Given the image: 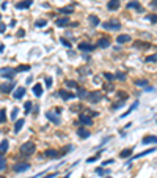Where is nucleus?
Wrapping results in <instances>:
<instances>
[{
  "mask_svg": "<svg viewBox=\"0 0 157 178\" xmlns=\"http://www.w3.org/2000/svg\"><path fill=\"white\" fill-rule=\"evenodd\" d=\"M5 159V156H3V153H0V161H3Z\"/></svg>",
  "mask_w": 157,
  "mask_h": 178,
  "instance_id": "54",
  "label": "nucleus"
},
{
  "mask_svg": "<svg viewBox=\"0 0 157 178\" xmlns=\"http://www.w3.org/2000/svg\"><path fill=\"white\" fill-rule=\"evenodd\" d=\"M107 8H108V10H118V8H119L118 0H110V2L107 3Z\"/></svg>",
  "mask_w": 157,
  "mask_h": 178,
  "instance_id": "23",
  "label": "nucleus"
},
{
  "mask_svg": "<svg viewBox=\"0 0 157 178\" xmlns=\"http://www.w3.org/2000/svg\"><path fill=\"white\" fill-rule=\"evenodd\" d=\"M126 8H135V10H138V11H143L140 2H129V3L126 5Z\"/></svg>",
  "mask_w": 157,
  "mask_h": 178,
  "instance_id": "22",
  "label": "nucleus"
},
{
  "mask_svg": "<svg viewBox=\"0 0 157 178\" xmlns=\"http://www.w3.org/2000/svg\"><path fill=\"white\" fill-rule=\"evenodd\" d=\"M6 150H8V140H2L0 142V153H6Z\"/></svg>",
  "mask_w": 157,
  "mask_h": 178,
  "instance_id": "27",
  "label": "nucleus"
},
{
  "mask_svg": "<svg viewBox=\"0 0 157 178\" xmlns=\"http://www.w3.org/2000/svg\"><path fill=\"white\" fill-rule=\"evenodd\" d=\"M79 49L83 52H91V51H94V46L87 43V41H82V43H79Z\"/></svg>",
  "mask_w": 157,
  "mask_h": 178,
  "instance_id": "7",
  "label": "nucleus"
},
{
  "mask_svg": "<svg viewBox=\"0 0 157 178\" xmlns=\"http://www.w3.org/2000/svg\"><path fill=\"white\" fill-rule=\"evenodd\" d=\"M143 144H146V145H149V144L155 145V144H157V136H146V137L143 139Z\"/></svg>",
  "mask_w": 157,
  "mask_h": 178,
  "instance_id": "15",
  "label": "nucleus"
},
{
  "mask_svg": "<svg viewBox=\"0 0 157 178\" xmlns=\"http://www.w3.org/2000/svg\"><path fill=\"white\" fill-rule=\"evenodd\" d=\"M77 134H79V137H82V139H88V137H90V131L85 129V128H79V129H77Z\"/></svg>",
  "mask_w": 157,
  "mask_h": 178,
  "instance_id": "17",
  "label": "nucleus"
},
{
  "mask_svg": "<svg viewBox=\"0 0 157 178\" xmlns=\"http://www.w3.org/2000/svg\"><path fill=\"white\" fill-rule=\"evenodd\" d=\"M5 29H6V25L0 22V33H3V32H5Z\"/></svg>",
  "mask_w": 157,
  "mask_h": 178,
  "instance_id": "48",
  "label": "nucleus"
},
{
  "mask_svg": "<svg viewBox=\"0 0 157 178\" xmlns=\"http://www.w3.org/2000/svg\"><path fill=\"white\" fill-rule=\"evenodd\" d=\"M88 21H90V24H91V27H97L99 25V17L97 16H94V14H91V16H88Z\"/></svg>",
  "mask_w": 157,
  "mask_h": 178,
  "instance_id": "21",
  "label": "nucleus"
},
{
  "mask_svg": "<svg viewBox=\"0 0 157 178\" xmlns=\"http://www.w3.org/2000/svg\"><path fill=\"white\" fill-rule=\"evenodd\" d=\"M99 158H101V153H97L96 156H91V158H88V162H94V161H97Z\"/></svg>",
  "mask_w": 157,
  "mask_h": 178,
  "instance_id": "39",
  "label": "nucleus"
},
{
  "mask_svg": "<svg viewBox=\"0 0 157 178\" xmlns=\"http://www.w3.org/2000/svg\"><path fill=\"white\" fill-rule=\"evenodd\" d=\"M5 114H6V112H5V109H0V125H2V123H5V121H6V117H5Z\"/></svg>",
  "mask_w": 157,
  "mask_h": 178,
  "instance_id": "35",
  "label": "nucleus"
},
{
  "mask_svg": "<svg viewBox=\"0 0 157 178\" xmlns=\"http://www.w3.org/2000/svg\"><path fill=\"white\" fill-rule=\"evenodd\" d=\"M87 95H88V93H87L85 88H77V96H79V98L83 99V98H87Z\"/></svg>",
  "mask_w": 157,
  "mask_h": 178,
  "instance_id": "31",
  "label": "nucleus"
},
{
  "mask_svg": "<svg viewBox=\"0 0 157 178\" xmlns=\"http://www.w3.org/2000/svg\"><path fill=\"white\" fill-rule=\"evenodd\" d=\"M32 5V0H22V2L16 3V8L17 10H24V8H28Z\"/></svg>",
  "mask_w": 157,
  "mask_h": 178,
  "instance_id": "16",
  "label": "nucleus"
},
{
  "mask_svg": "<svg viewBox=\"0 0 157 178\" xmlns=\"http://www.w3.org/2000/svg\"><path fill=\"white\" fill-rule=\"evenodd\" d=\"M57 176V172H53V173H50V175H46L44 178H55Z\"/></svg>",
  "mask_w": 157,
  "mask_h": 178,
  "instance_id": "49",
  "label": "nucleus"
},
{
  "mask_svg": "<svg viewBox=\"0 0 157 178\" xmlns=\"http://www.w3.org/2000/svg\"><path fill=\"white\" fill-rule=\"evenodd\" d=\"M46 87H47V88L52 87V79L50 77H46Z\"/></svg>",
  "mask_w": 157,
  "mask_h": 178,
  "instance_id": "43",
  "label": "nucleus"
},
{
  "mask_svg": "<svg viewBox=\"0 0 157 178\" xmlns=\"http://www.w3.org/2000/svg\"><path fill=\"white\" fill-rule=\"evenodd\" d=\"M64 178H69V176H64Z\"/></svg>",
  "mask_w": 157,
  "mask_h": 178,
  "instance_id": "56",
  "label": "nucleus"
},
{
  "mask_svg": "<svg viewBox=\"0 0 157 178\" xmlns=\"http://www.w3.org/2000/svg\"><path fill=\"white\" fill-rule=\"evenodd\" d=\"M129 41H131V36H129V35H119L116 38L118 44H124V43H129Z\"/></svg>",
  "mask_w": 157,
  "mask_h": 178,
  "instance_id": "19",
  "label": "nucleus"
},
{
  "mask_svg": "<svg viewBox=\"0 0 157 178\" xmlns=\"http://www.w3.org/2000/svg\"><path fill=\"white\" fill-rule=\"evenodd\" d=\"M131 153H132V148H127V150H123V151L119 153V156L121 158H131Z\"/></svg>",
  "mask_w": 157,
  "mask_h": 178,
  "instance_id": "32",
  "label": "nucleus"
},
{
  "mask_svg": "<svg viewBox=\"0 0 157 178\" xmlns=\"http://www.w3.org/2000/svg\"><path fill=\"white\" fill-rule=\"evenodd\" d=\"M79 120H80L82 125H87V126H91V125H93V120H91V117H88V115H85V114L79 115Z\"/></svg>",
  "mask_w": 157,
  "mask_h": 178,
  "instance_id": "8",
  "label": "nucleus"
},
{
  "mask_svg": "<svg viewBox=\"0 0 157 178\" xmlns=\"http://www.w3.org/2000/svg\"><path fill=\"white\" fill-rule=\"evenodd\" d=\"M47 158H52V159H57V158H60L61 156V153H58L57 150H46V153H44Z\"/></svg>",
  "mask_w": 157,
  "mask_h": 178,
  "instance_id": "11",
  "label": "nucleus"
},
{
  "mask_svg": "<svg viewBox=\"0 0 157 178\" xmlns=\"http://www.w3.org/2000/svg\"><path fill=\"white\" fill-rule=\"evenodd\" d=\"M72 11H74V8H72V6H64V8H61V10H60L61 14H71Z\"/></svg>",
  "mask_w": 157,
  "mask_h": 178,
  "instance_id": "33",
  "label": "nucleus"
},
{
  "mask_svg": "<svg viewBox=\"0 0 157 178\" xmlns=\"http://www.w3.org/2000/svg\"><path fill=\"white\" fill-rule=\"evenodd\" d=\"M102 27L105 30H119L121 29V24H119V21H116V19H112V21H105L102 24Z\"/></svg>",
  "mask_w": 157,
  "mask_h": 178,
  "instance_id": "1",
  "label": "nucleus"
},
{
  "mask_svg": "<svg viewBox=\"0 0 157 178\" xmlns=\"http://www.w3.org/2000/svg\"><path fill=\"white\" fill-rule=\"evenodd\" d=\"M30 169V164L28 162H17L16 165H13V170L14 172H25Z\"/></svg>",
  "mask_w": 157,
  "mask_h": 178,
  "instance_id": "6",
  "label": "nucleus"
},
{
  "mask_svg": "<svg viewBox=\"0 0 157 178\" xmlns=\"http://www.w3.org/2000/svg\"><path fill=\"white\" fill-rule=\"evenodd\" d=\"M87 99L91 102V104H96V102H101V99H102V95H101V91L94 90V91H90L87 95Z\"/></svg>",
  "mask_w": 157,
  "mask_h": 178,
  "instance_id": "3",
  "label": "nucleus"
},
{
  "mask_svg": "<svg viewBox=\"0 0 157 178\" xmlns=\"http://www.w3.org/2000/svg\"><path fill=\"white\" fill-rule=\"evenodd\" d=\"M151 6H152V8H157V0H152V2H151Z\"/></svg>",
  "mask_w": 157,
  "mask_h": 178,
  "instance_id": "51",
  "label": "nucleus"
},
{
  "mask_svg": "<svg viewBox=\"0 0 157 178\" xmlns=\"http://www.w3.org/2000/svg\"><path fill=\"white\" fill-rule=\"evenodd\" d=\"M5 167H6V161L3 159V161H0V170H3Z\"/></svg>",
  "mask_w": 157,
  "mask_h": 178,
  "instance_id": "47",
  "label": "nucleus"
},
{
  "mask_svg": "<svg viewBox=\"0 0 157 178\" xmlns=\"http://www.w3.org/2000/svg\"><path fill=\"white\" fill-rule=\"evenodd\" d=\"M152 90H154L152 87H146V88H145V91H152Z\"/></svg>",
  "mask_w": 157,
  "mask_h": 178,
  "instance_id": "53",
  "label": "nucleus"
},
{
  "mask_svg": "<svg viewBox=\"0 0 157 178\" xmlns=\"http://www.w3.org/2000/svg\"><path fill=\"white\" fill-rule=\"evenodd\" d=\"M115 162V159H107V161L102 162V165H108V164H113Z\"/></svg>",
  "mask_w": 157,
  "mask_h": 178,
  "instance_id": "46",
  "label": "nucleus"
},
{
  "mask_svg": "<svg viewBox=\"0 0 157 178\" xmlns=\"http://www.w3.org/2000/svg\"><path fill=\"white\" fill-rule=\"evenodd\" d=\"M17 112H19V110H17V107H14L13 112H11V120H14V121L17 120Z\"/></svg>",
  "mask_w": 157,
  "mask_h": 178,
  "instance_id": "38",
  "label": "nucleus"
},
{
  "mask_svg": "<svg viewBox=\"0 0 157 178\" xmlns=\"http://www.w3.org/2000/svg\"><path fill=\"white\" fill-rule=\"evenodd\" d=\"M124 104H126V99H119L116 104H113V106H112V110H118L119 107H123Z\"/></svg>",
  "mask_w": 157,
  "mask_h": 178,
  "instance_id": "29",
  "label": "nucleus"
},
{
  "mask_svg": "<svg viewBox=\"0 0 157 178\" xmlns=\"http://www.w3.org/2000/svg\"><path fill=\"white\" fill-rule=\"evenodd\" d=\"M33 93H35V96H41L42 95V85H41V84H35V85H33Z\"/></svg>",
  "mask_w": 157,
  "mask_h": 178,
  "instance_id": "20",
  "label": "nucleus"
},
{
  "mask_svg": "<svg viewBox=\"0 0 157 178\" xmlns=\"http://www.w3.org/2000/svg\"><path fill=\"white\" fill-rule=\"evenodd\" d=\"M35 144L33 142H25L22 147H21V153L22 155H27V156H30V155H33L35 153Z\"/></svg>",
  "mask_w": 157,
  "mask_h": 178,
  "instance_id": "2",
  "label": "nucleus"
},
{
  "mask_svg": "<svg viewBox=\"0 0 157 178\" xmlns=\"http://www.w3.org/2000/svg\"><path fill=\"white\" fill-rule=\"evenodd\" d=\"M79 73H82V74H90L91 71H90V68H80Z\"/></svg>",
  "mask_w": 157,
  "mask_h": 178,
  "instance_id": "44",
  "label": "nucleus"
},
{
  "mask_svg": "<svg viewBox=\"0 0 157 178\" xmlns=\"http://www.w3.org/2000/svg\"><path fill=\"white\" fill-rule=\"evenodd\" d=\"M61 44H63V46H66V48H71V43H69L68 40H63V38H61Z\"/></svg>",
  "mask_w": 157,
  "mask_h": 178,
  "instance_id": "45",
  "label": "nucleus"
},
{
  "mask_svg": "<svg viewBox=\"0 0 157 178\" xmlns=\"http://www.w3.org/2000/svg\"><path fill=\"white\" fill-rule=\"evenodd\" d=\"M104 77H105L107 80H113V79H115V76H113V74H110V73H104Z\"/></svg>",
  "mask_w": 157,
  "mask_h": 178,
  "instance_id": "41",
  "label": "nucleus"
},
{
  "mask_svg": "<svg viewBox=\"0 0 157 178\" xmlns=\"http://www.w3.org/2000/svg\"><path fill=\"white\" fill-rule=\"evenodd\" d=\"M58 95H60L63 99H72V98H76V93H71V91H68V90H60Z\"/></svg>",
  "mask_w": 157,
  "mask_h": 178,
  "instance_id": "10",
  "label": "nucleus"
},
{
  "mask_svg": "<svg viewBox=\"0 0 157 178\" xmlns=\"http://www.w3.org/2000/svg\"><path fill=\"white\" fill-rule=\"evenodd\" d=\"M24 33H25L24 30H19V32H17V36H24Z\"/></svg>",
  "mask_w": 157,
  "mask_h": 178,
  "instance_id": "52",
  "label": "nucleus"
},
{
  "mask_svg": "<svg viewBox=\"0 0 157 178\" xmlns=\"http://www.w3.org/2000/svg\"><path fill=\"white\" fill-rule=\"evenodd\" d=\"M46 117H47V118L52 121V123H55V125H60V121H61L60 117H58L57 114H53V112H50V110L47 112V114H46Z\"/></svg>",
  "mask_w": 157,
  "mask_h": 178,
  "instance_id": "9",
  "label": "nucleus"
},
{
  "mask_svg": "<svg viewBox=\"0 0 157 178\" xmlns=\"http://www.w3.org/2000/svg\"><path fill=\"white\" fill-rule=\"evenodd\" d=\"M32 109H33V102H32V101H27L25 104H24V110H25V115H28Z\"/></svg>",
  "mask_w": 157,
  "mask_h": 178,
  "instance_id": "24",
  "label": "nucleus"
},
{
  "mask_svg": "<svg viewBox=\"0 0 157 178\" xmlns=\"http://www.w3.org/2000/svg\"><path fill=\"white\" fill-rule=\"evenodd\" d=\"M155 151V148H151V150H146V151H143V153H138L137 156H134L132 159H138V158H141V156H146V155H149V153H154Z\"/></svg>",
  "mask_w": 157,
  "mask_h": 178,
  "instance_id": "28",
  "label": "nucleus"
},
{
  "mask_svg": "<svg viewBox=\"0 0 157 178\" xmlns=\"http://www.w3.org/2000/svg\"><path fill=\"white\" fill-rule=\"evenodd\" d=\"M64 85L66 87H69V88H79V85H77V82L76 80H64Z\"/></svg>",
  "mask_w": 157,
  "mask_h": 178,
  "instance_id": "26",
  "label": "nucleus"
},
{
  "mask_svg": "<svg viewBox=\"0 0 157 178\" xmlns=\"http://www.w3.org/2000/svg\"><path fill=\"white\" fill-rule=\"evenodd\" d=\"M135 85L137 87H146L148 85V79H137L135 80Z\"/></svg>",
  "mask_w": 157,
  "mask_h": 178,
  "instance_id": "30",
  "label": "nucleus"
},
{
  "mask_svg": "<svg viewBox=\"0 0 157 178\" xmlns=\"http://www.w3.org/2000/svg\"><path fill=\"white\" fill-rule=\"evenodd\" d=\"M69 24H71V22H69L68 17H60V19L55 21V25H57V27H66V25H69Z\"/></svg>",
  "mask_w": 157,
  "mask_h": 178,
  "instance_id": "12",
  "label": "nucleus"
},
{
  "mask_svg": "<svg viewBox=\"0 0 157 178\" xmlns=\"http://www.w3.org/2000/svg\"><path fill=\"white\" fill-rule=\"evenodd\" d=\"M96 173H99V175H108V173H110V170H104V169L97 167V169H96Z\"/></svg>",
  "mask_w": 157,
  "mask_h": 178,
  "instance_id": "37",
  "label": "nucleus"
},
{
  "mask_svg": "<svg viewBox=\"0 0 157 178\" xmlns=\"http://www.w3.org/2000/svg\"><path fill=\"white\" fill-rule=\"evenodd\" d=\"M16 88V82L10 80V82H5V84H0V91L2 93H10Z\"/></svg>",
  "mask_w": 157,
  "mask_h": 178,
  "instance_id": "5",
  "label": "nucleus"
},
{
  "mask_svg": "<svg viewBox=\"0 0 157 178\" xmlns=\"http://www.w3.org/2000/svg\"><path fill=\"white\" fill-rule=\"evenodd\" d=\"M148 19H149V21H152V22H157V16H149Z\"/></svg>",
  "mask_w": 157,
  "mask_h": 178,
  "instance_id": "50",
  "label": "nucleus"
},
{
  "mask_svg": "<svg viewBox=\"0 0 157 178\" xmlns=\"http://www.w3.org/2000/svg\"><path fill=\"white\" fill-rule=\"evenodd\" d=\"M137 106H138V101H135V102H134V104H132L131 107H129V110H126V112H124V114L121 115V118H124V117H127V115H129V114H131V112H132V110H135V109H137Z\"/></svg>",
  "mask_w": 157,
  "mask_h": 178,
  "instance_id": "25",
  "label": "nucleus"
},
{
  "mask_svg": "<svg viewBox=\"0 0 157 178\" xmlns=\"http://www.w3.org/2000/svg\"><path fill=\"white\" fill-rule=\"evenodd\" d=\"M3 51V46H0V52H2Z\"/></svg>",
  "mask_w": 157,
  "mask_h": 178,
  "instance_id": "55",
  "label": "nucleus"
},
{
  "mask_svg": "<svg viewBox=\"0 0 157 178\" xmlns=\"http://www.w3.org/2000/svg\"><path fill=\"white\" fill-rule=\"evenodd\" d=\"M116 77H118L119 80H124V79H126V74H124V73H121V71H119V73H116Z\"/></svg>",
  "mask_w": 157,
  "mask_h": 178,
  "instance_id": "42",
  "label": "nucleus"
},
{
  "mask_svg": "<svg viewBox=\"0 0 157 178\" xmlns=\"http://www.w3.org/2000/svg\"><path fill=\"white\" fill-rule=\"evenodd\" d=\"M46 24H47V21H46V19H38V21L35 22V25H36V27H44Z\"/></svg>",
  "mask_w": 157,
  "mask_h": 178,
  "instance_id": "36",
  "label": "nucleus"
},
{
  "mask_svg": "<svg viewBox=\"0 0 157 178\" xmlns=\"http://www.w3.org/2000/svg\"><path fill=\"white\" fill-rule=\"evenodd\" d=\"M24 123H25V120L24 118H19V120H16V123H14V133L17 134L19 131L24 128Z\"/></svg>",
  "mask_w": 157,
  "mask_h": 178,
  "instance_id": "13",
  "label": "nucleus"
},
{
  "mask_svg": "<svg viewBox=\"0 0 157 178\" xmlns=\"http://www.w3.org/2000/svg\"><path fill=\"white\" fill-rule=\"evenodd\" d=\"M28 69H30L28 65H21V66H17L14 71H16V73H22V71H28Z\"/></svg>",
  "mask_w": 157,
  "mask_h": 178,
  "instance_id": "34",
  "label": "nucleus"
},
{
  "mask_svg": "<svg viewBox=\"0 0 157 178\" xmlns=\"http://www.w3.org/2000/svg\"><path fill=\"white\" fill-rule=\"evenodd\" d=\"M24 95H25V88H24V87H19V88H16V90H14V93H13V96H14L16 99H21Z\"/></svg>",
  "mask_w": 157,
  "mask_h": 178,
  "instance_id": "14",
  "label": "nucleus"
},
{
  "mask_svg": "<svg viewBox=\"0 0 157 178\" xmlns=\"http://www.w3.org/2000/svg\"><path fill=\"white\" fill-rule=\"evenodd\" d=\"M146 62H157V54L149 55V57H146Z\"/></svg>",
  "mask_w": 157,
  "mask_h": 178,
  "instance_id": "40",
  "label": "nucleus"
},
{
  "mask_svg": "<svg viewBox=\"0 0 157 178\" xmlns=\"http://www.w3.org/2000/svg\"><path fill=\"white\" fill-rule=\"evenodd\" d=\"M16 76V71L10 66H6V68H2L0 69V77H5V79H10L13 80V77Z\"/></svg>",
  "mask_w": 157,
  "mask_h": 178,
  "instance_id": "4",
  "label": "nucleus"
},
{
  "mask_svg": "<svg viewBox=\"0 0 157 178\" xmlns=\"http://www.w3.org/2000/svg\"><path fill=\"white\" fill-rule=\"evenodd\" d=\"M97 46H99L101 49H105V48H108V46H110V40L108 38H101L97 41Z\"/></svg>",
  "mask_w": 157,
  "mask_h": 178,
  "instance_id": "18",
  "label": "nucleus"
}]
</instances>
